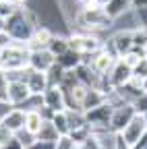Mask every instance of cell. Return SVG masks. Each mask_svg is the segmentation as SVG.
<instances>
[{"instance_id":"2","label":"cell","mask_w":147,"mask_h":149,"mask_svg":"<svg viewBox=\"0 0 147 149\" xmlns=\"http://www.w3.org/2000/svg\"><path fill=\"white\" fill-rule=\"evenodd\" d=\"M77 21L85 29H106V27H110V23H112V17H110L106 13V8H102V6L87 4L77 15Z\"/></svg>"},{"instance_id":"19","label":"cell","mask_w":147,"mask_h":149,"mask_svg":"<svg viewBox=\"0 0 147 149\" xmlns=\"http://www.w3.org/2000/svg\"><path fill=\"white\" fill-rule=\"evenodd\" d=\"M48 50H50V52L58 58L60 54H64V52L68 50V40H66V37H58V35H54V37H52V42H50V46H48Z\"/></svg>"},{"instance_id":"28","label":"cell","mask_w":147,"mask_h":149,"mask_svg":"<svg viewBox=\"0 0 147 149\" xmlns=\"http://www.w3.org/2000/svg\"><path fill=\"white\" fill-rule=\"evenodd\" d=\"M6 89H8V81H6V77H4V70H0V102H6V104H8V100H6Z\"/></svg>"},{"instance_id":"31","label":"cell","mask_w":147,"mask_h":149,"mask_svg":"<svg viewBox=\"0 0 147 149\" xmlns=\"http://www.w3.org/2000/svg\"><path fill=\"white\" fill-rule=\"evenodd\" d=\"M10 108H13L10 104H6V102H0V120H2V116L6 114V112H8Z\"/></svg>"},{"instance_id":"23","label":"cell","mask_w":147,"mask_h":149,"mask_svg":"<svg viewBox=\"0 0 147 149\" xmlns=\"http://www.w3.org/2000/svg\"><path fill=\"white\" fill-rule=\"evenodd\" d=\"M133 77H137V79H145L147 77V56H143V58L137 62V66L133 68Z\"/></svg>"},{"instance_id":"27","label":"cell","mask_w":147,"mask_h":149,"mask_svg":"<svg viewBox=\"0 0 147 149\" xmlns=\"http://www.w3.org/2000/svg\"><path fill=\"white\" fill-rule=\"evenodd\" d=\"M56 149H75V141H72L68 135H62L56 141Z\"/></svg>"},{"instance_id":"18","label":"cell","mask_w":147,"mask_h":149,"mask_svg":"<svg viewBox=\"0 0 147 149\" xmlns=\"http://www.w3.org/2000/svg\"><path fill=\"white\" fill-rule=\"evenodd\" d=\"M35 139H40V141H52V143H56L60 139V133L56 130V126L52 124V120H44L42 128H40V133L35 135Z\"/></svg>"},{"instance_id":"15","label":"cell","mask_w":147,"mask_h":149,"mask_svg":"<svg viewBox=\"0 0 147 149\" xmlns=\"http://www.w3.org/2000/svg\"><path fill=\"white\" fill-rule=\"evenodd\" d=\"M102 104H106V93H102L100 89H91L89 87L87 93H85V100L81 104V110L83 112H89V110H93V108H98Z\"/></svg>"},{"instance_id":"7","label":"cell","mask_w":147,"mask_h":149,"mask_svg":"<svg viewBox=\"0 0 147 149\" xmlns=\"http://www.w3.org/2000/svg\"><path fill=\"white\" fill-rule=\"evenodd\" d=\"M131 50H133V31H116L110 37V50L108 52H112L116 58H122Z\"/></svg>"},{"instance_id":"37","label":"cell","mask_w":147,"mask_h":149,"mask_svg":"<svg viewBox=\"0 0 147 149\" xmlns=\"http://www.w3.org/2000/svg\"><path fill=\"white\" fill-rule=\"evenodd\" d=\"M143 91H145V93H147V77H145V79H143Z\"/></svg>"},{"instance_id":"10","label":"cell","mask_w":147,"mask_h":149,"mask_svg":"<svg viewBox=\"0 0 147 149\" xmlns=\"http://www.w3.org/2000/svg\"><path fill=\"white\" fill-rule=\"evenodd\" d=\"M23 81L27 83V87H29V91L33 93V95H42V93L50 87L48 74L46 72H40V70H31V68L25 70V79Z\"/></svg>"},{"instance_id":"24","label":"cell","mask_w":147,"mask_h":149,"mask_svg":"<svg viewBox=\"0 0 147 149\" xmlns=\"http://www.w3.org/2000/svg\"><path fill=\"white\" fill-rule=\"evenodd\" d=\"M133 106H135V110L139 112V114H145L147 112V93H141V95L133 102Z\"/></svg>"},{"instance_id":"36","label":"cell","mask_w":147,"mask_h":149,"mask_svg":"<svg viewBox=\"0 0 147 149\" xmlns=\"http://www.w3.org/2000/svg\"><path fill=\"white\" fill-rule=\"evenodd\" d=\"M13 2H15L17 6H21V4H25V2H27V0H13Z\"/></svg>"},{"instance_id":"17","label":"cell","mask_w":147,"mask_h":149,"mask_svg":"<svg viewBox=\"0 0 147 149\" xmlns=\"http://www.w3.org/2000/svg\"><path fill=\"white\" fill-rule=\"evenodd\" d=\"M56 64L62 66L64 70H72V68H77L81 64V54L72 52V50H66L64 54H60L58 58H56Z\"/></svg>"},{"instance_id":"4","label":"cell","mask_w":147,"mask_h":149,"mask_svg":"<svg viewBox=\"0 0 147 149\" xmlns=\"http://www.w3.org/2000/svg\"><path fill=\"white\" fill-rule=\"evenodd\" d=\"M147 133V124H145V118H143V114H139V112H137V114L131 118V122H128L122 130H120V137H122V141L128 145V147H135L139 141H141V137Z\"/></svg>"},{"instance_id":"8","label":"cell","mask_w":147,"mask_h":149,"mask_svg":"<svg viewBox=\"0 0 147 149\" xmlns=\"http://www.w3.org/2000/svg\"><path fill=\"white\" fill-rule=\"evenodd\" d=\"M114 62H116V56H114L112 52H108L106 48H102L100 52L93 54L91 62H87V64L91 66V70H93V72H98L100 77H102V74H108L110 70H112Z\"/></svg>"},{"instance_id":"12","label":"cell","mask_w":147,"mask_h":149,"mask_svg":"<svg viewBox=\"0 0 147 149\" xmlns=\"http://www.w3.org/2000/svg\"><path fill=\"white\" fill-rule=\"evenodd\" d=\"M133 77V70L128 68L120 58H116V62H114V66H112V70L108 72V79H110V83L114 85V89L116 87H122V85H126L128 83V79Z\"/></svg>"},{"instance_id":"14","label":"cell","mask_w":147,"mask_h":149,"mask_svg":"<svg viewBox=\"0 0 147 149\" xmlns=\"http://www.w3.org/2000/svg\"><path fill=\"white\" fill-rule=\"evenodd\" d=\"M0 124H4L8 130H13V133H19V130L25 128V112L19 110V108H10L6 114L2 116Z\"/></svg>"},{"instance_id":"33","label":"cell","mask_w":147,"mask_h":149,"mask_svg":"<svg viewBox=\"0 0 147 149\" xmlns=\"http://www.w3.org/2000/svg\"><path fill=\"white\" fill-rule=\"evenodd\" d=\"M110 2H112V0H91V4H93V6H102V8H106Z\"/></svg>"},{"instance_id":"3","label":"cell","mask_w":147,"mask_h":149,"mask_svg":"<svg viewBox=\"0 0 147 149\" xmlns=\"http://www.w3.org/2000/svg\"><path fill=\"white\" fill-rule=\"evenodd\" d=\"M66 40H68V50L77 52L81 56H89L102 50V42L91 33H72Z\"/></svg>"},{"instance_id":"16","label":"cell","mask_w":147,"mask_h":149,"mask_svg":"<svg viewBox=\"0 0 147 149\" xmlns=\"http://www.w3.org/2000/svg\"><path fill=\"white\" fill-rule=\"evenodd\" d=\"M44 124V118H42V112L40 110H31V112H25V130L29 135H38L40 128Z\"/></svg>"},{"instance_id":"26","label":"cell","mask_w":147,"mask_h":149,"mask_svg":"<svg viewBox=\"0 0 147 149\" xmlns=\"http://www.w3.org/2000/svg\"><path fill=\"white\" fill-rule=\"evenodd\" d=\"M25 149H56V143H52V141H40V139H35L29 147Z\"/></svg>"},{"instance_id":"21","label":"cell","mask_w":147,"mask_h":149,"mask_svg":"<svg viewBox=\"0 0 147 149\" xmlns=\"http://www.w3.org/2000/svg\"><path fill=\"white\" fill-rule=\"evenodd\" d=\"M147 46V27L133 29V48H145Z\"/></svg>"},{"instance_id":"20","label":"cell","mask_w":147,"mask_h":149,"mask_svg":"<svg viewBox=\"0 0 147 149\" xmlns=\"http://www.w3.org/2000/svg\"><path fill=\"white\" fill-rule=\"evenodd\" d=\"M52 124L56 126V130L62 135H68V124H66V114H64V110L62 112H56V114L52 116Z\"/></svg>"},{"instance_id":"22","label":"cell","mask_w":147,"mask_h":149,"mask_svg":"<svg viewBox=\"0 0 147 149\" xmlns=\"http://www.w3.org/2000/svg\"><path fill=\"white\" fill-rule=\"evenodd\" d=\"M19 8H21V6H17L13 0H0V17H4V19L13 17Z\"/></svg>"},{"instance_id":"34","label":"cell","mask_w":147,"mask_h":149,"mask_svg":"<svg viewBox=\"0 0 147 149\" xmlns=\"http://www.w3.org/2000/svg\"><path fill=\"white\" fill-rule=\"evenodd\" d=\"M4 29H6V19L0 17V33H4Z\"/></svg>"},{"instance_id":"25","label":"cell","mask_w":147,"mask_h":149,"mask_svg":"<svg viewBox=\"0 0 147 149\" xmlns=\"http://www.w3.org/2000/svg\"><path fill=\"white\" fill-rule=\"evenodd\" d=\"M13 139H15V133H13V130H8L4 124H0V147L6 145V143L13 141Z\"/></svg>"},{"instance_id":"38","label":"cell","mask_w":147,"mask_h":149,"mask_svg":"<svg viewBox=\"0 0 147 149\" xmlns=\"http://www.w3.org/2000/svg\"><path fill=\"white\" fill-rule=\"evenodd\" d=\"M143 118H145V124H147V112H145V114H143Z\"/></svg>"},{"instance_id":"1","label":"cell","mask_w":147,"mask_h":149,"mask_svg":"<svg viewBox=\"0 0 147 149\" xmlns=\"http://www.w3.org/2000/svg\"><path fill=\"white\" fill-rule=\"evenodd\" d=\"M29 48L25 44L10 42L0 48V70H23L29 68Z\"/></svg>"},{"instance_id":"11","label":"cell","mask_w":147,"mask_h":149,"mask_svg":"<svg viewBox=\"0 0 147 149\" xmlns=\"http://www.w3.org/2000/svg\"><path fill=\"white\" fill-rule=\"evenodd\" d=\"M31 95V91L27 87L25 81H10L8 83V89H6V100L8 104L15 108V106H21L27 97Z\"/></svg>"},{"instance_id":"30","label":"cell","mask_w":147,"mask_h":149,"mask_svg":"<svg viewBox=\"0 0 147 149\" xmlns=\"http://www.w3.org/2000/svg\"><path fill=\"white\" fill-rule=\"evenodd\" d=\"M0 149H23V145H21L19 141H17V139H13V141H8L6 145H2Z\"/></svg>"},{"instance_id":"5","label":"cell","mask_w":147,"mask_h":149,"mask_svg":"<svg viewBox=\"0 0 147 149\" xmlns=\"http://www.w3.org/2000/svg\"><path fill=\"white\" fill-rule=\"evenodd\" d=\"M137 114V110L133 104H122L118 108L112 110V116H110V130L112 133H120V130L131 122V118Z\"/></svg>"},{"instance_id":"32","label":"cell","mask_w":147,"mask_h":149,"mask_svg":"<svg viewBox=\"0 0 147 149\" xmlns=\"http://www.w3.org/2000/svg\"><path fill=\"white\" fill-rule=\"evenodd\" d=\"M116 149H131V147H128V145L122 141V137H120L118 133H116Z\"/></svg>"},{"instance_id":"13","label":"cell","mask_w":147,"mask_h":149,"mask_svg":"<svg viewBox=\"0 0 147 149\" xmlns=\"http://www.w3.org/2000/svg\"><path fill=\"white\" fill-rule=\"evenodd\" d=\"M52 37H54V33L48 27H35L31 37H29V42H27V48L29 50H44V48L50 46Z\"/></svg>"},{"instance_id":"6","label":"cell","mask_w":147,"mask_h":149,"mask_svg":"<svg viewBox=\"0 0 147 149\" xmlns=\"http://www.w3.org/2000/svg\"><path fill=\"white\" fill-rule=\"evenodd\" d=\"M54 64H56V56H54L48 48H44V50H31L29 52V68L31 70L48 72Z\"/></svg>"},{"instance_id":"35","label":"cell","mask_w":147,"mask_h":149,"mask_svg":"<svg viewBox=\"0 0 147 149\" xmlns=\"http://www.w3.org/2000/svg\"><path fill=\"white\" fill-rule=\"evenodd\" d=\"M75 2H79L81 6H87V4H91V0H75Z\"/></svg>"},{"instance_id":"9","label":"cell","mask_w":147,"mask_h":149,"mask_svg":"<svg viewBox=\"0 0 147 149\" xmlns=\"http://www.w3.org/2000/svg\"><path fill=\"white\" fill-rule=\"evenodd\" d=\"M42 97H44V106L48 110H52L54 114L56 112H62L66 110V104H64V93L58 85H50L44 93H42Z\"/></svg>"},{"instance_id":"29","label":"cell","mask_w":147,"mask_h":149,"mask_svg":"<svg viewBox=\"0 0 147 149\" xmlns=\"http://www.w3.org/2000/svg\"><path fill=\"white\" fill-rule=\"evenodd\" d=\"M135 10H137V17H139L141 27H147V6H139V8H135Z\"/></svg>"}]
</instances>
